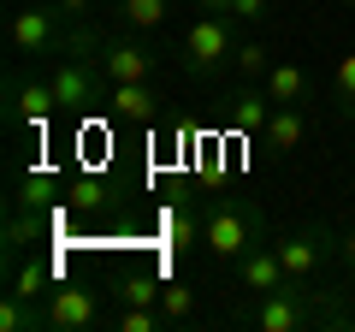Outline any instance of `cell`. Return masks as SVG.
I'll return each instance as SVG.
<instances>
[{"label": "cell", "instance_id": "cell-24", "mask_svg": "<svg viewBox=\"0 0 355 332\" xmlns=\"http://www.w3.org/2000/svg\"><path fill=\"white\" fill-rule=\"evenodd\" d=\"M166 315L160 308H142V303H125V315H119V332H160Z\"/></svg>", "mask_w": 355, "mask_h": 332}, {"label": "cell", "instance_id": "cell-21", "mask_svg": "<svg viewBox=\"0 0 355 332\" xmlns=\"http://www.w3.org/2000/svg\"><path fill=\"white\" fill-rule=\"evenodd\" d=\"M160 291L166 285L154 279V273H125V279H119V297H125V303H142V308H160Z\"/></svg>", "mask_w": 355, "mask_h": 332}, {"label": "cell", "instance_id": "cell-9", "mask_svg": "<svg viewBox=\"0 0 355 332\" xmlns=\"http://www.w3.org/2000/svg\"><path fill=\"white\" fill-rule=\"evenodd\" d=\"M101 77L107 83H148L154 53L137 48V42H101Z\"/></svg>", "mask_w": 355, "mask_h": 332}, {"label": "cell", "instance_id": "cell-20", "mask_svg": "<svg viewBox=\"0 0 355 332\" xmlns=\"http://www.w3.org/2000/svg\"><path fill=\"white\" fill-rule=\"evenodd\" d=\"M172 0H119V24L125 30H160Z\"/></svg>", "mask_w": 355, "mask_h": 332}, {"label": "cell", "instance_id": "cell-27", "mask_svg": "<svg viewBox=\"0 0 355 332\" xmlns=\"http://www.w3.org/2000/svg\"><path fill=\"white\" fill-rule=\"evenodd\" d=\"M331 249H338V261H343V267H349V273H355V231H343V238H338V243H331Z\"/></svg>", "mask_w": 355, "mask_h": 332}, {"label": "cell", "instance_id": "cell-28", "mask_svg": "<svg viewBox=\"0 0 355 332\" xmlns=\"http://www.w3.org/2000/svg\"><path fill=\"white\" fill-rule=\"evenodd\" d=\"M349 6H355V0H349Z\"/></svg>", "mask_w": 355, "mask_h": 332}, {"label": "cell", "instance_id": "cell-18", "mask_svg": "<svg viewBox=\"0 0 355 332\" xmlns=\"http://www.w3.org/2000/svg\"><path fill=\"white\" fill-rule=\"evenodd\" d=\"M107 125L113 119H89L83 113V125H77V166H89V172H107Z\"/></svg>", "mask_w": 355, "mask_h": 332}, {"label": "cell", "instance_id": "cell-2", "mask_svg": "<svg viewBox=\"0 0 355 332\" xmlns=\"http://www.w3.org/2000/svg\"><path fill=\"white\" fill-rule=\"evenodd\" d=\"M202 243H207V256H219V261H243L249 249L266 243L261 208H249V202H214V208H207V226H202Z\"/></svg>", "mask_w": 355, "mask_h": 332}, {"label": "cell", "instance_id": "cell-11", "mask_svg": "<svg viewBox=\"0 0 355 332\" xmlns=\"http://www.w3.org/2000/svg\"><path fill=\"white\" fill-rule=\"evenodd\" d=\"M272 249H279V261H284V279H314L320 261H326V238H320V231H284Z\"/></svg>", "mask_w": 355, "mask_h": 332}, {"label": "cell", "instance_id": "cell-1", "mask_svg": "<svg viewBox=\"0 0 355 332\" xmlns=\"http://www.w3.org/2000/svg\"><path fill=\"white\" fill-rule=\"evenodd\" d=\"M320 320H338V308H331V297H320L308 279H291V285H279V291H266L261 308H254V326L261 332H308V326H320Z\"/></svg>", "mask_w": 355, "mask_h": 332}, {"label": "cell", "instance_id": "cell-4", "mask_svg": "<svg viewBox=\"0 0 355 332\" xmlns=\"http://www.w3.org/2000/svg\"><path fill=\"white\" fill-rule=\"evenodd\" d=\"M6 42H12V53H48L60 48V24H53V6H18L12 24H6Z\"/></svg>", "mask_w": 355, "mask_h": 332}, {"label": "cell", "instance_id": "cell-12", "mask_svg": "<svg viewBox=\"0 0 355 332\" xmlns=\"http://www.w3.org/2000/svg\"><path fill=\"white\" fill-rule=\"evenodd\" d=\"M237 285H243L249 297H266V291H279V285H291V279H284V261H279V249H272V243L249 249V256L237 261Z\"/></svg>", "mask_w": 355, "mask_h": 332}, {"label": "cell", "instance_id": "cell-23", "mask_svg": "<svg viewBox=\"0 0 355 332\" xmlns=\"http://www.w3.org/2000/svg\"><path fill=\"white\" fill-rule=\"evenodd\" d=\"M331 95H338V107L355 119V53H343V60L331 65Z\"/></svg>", "mask_w": 355, "mask_h": 332}, {"label": "cell", "instance_id": "cell-17", "mask_svg": "<svg viewBox=\"0 0 355 332\" xmlns=\"http://www.w3.org/2000/svg\"><path fill=\"white\" fill-rule=\"evenodd\" d=\"M266 149L272 154H291V149H302V137H308V119H302V107H272V119H266Z\"/></svg>", "mask_w": 355, "mask_h": 332}, {"label": "cell", "instance_id": "cell-6", "mask_svg": "<svg viewBox=\"0 0 355 332\" xmlns=\"http://www.w3.org/2000/svg\"><path fill=\"white\" fill-rule=\"evenodd\" d=\"M53 113H65L60 95H53V77H36V83H12V119H18V125H30V131L42 137Z\"/></svg>", "mask_w": 355, "mask_h": 332}, {"label": "cell", "instance_id": "cell-22", "mask_svg": "<svg viewBox=\"0 0 355 332\" xmlns=\"http://www.w3.org/2000/svg\"><path fill=\"white\" fill-rule=\"evenodd\" d=\"M160 315H166V326H178V320H190L196 315V291H190V285H166V291H160Z\"/></svg>", "mask_w": 355, "mask_h": 332}, {"label": "cell", "instance_id": "cell-10", "mask_svg": "<svg viewBox=\"0 0 355 332\" xmlns=\"http://www.w3.org/2000/svg\"><path fill=\"white\" fill-rule=\"evenodd\" d=\"M6 273H12V291L30 297V303H48L60 291V256H18Z\"/></svg>", "mask_w": 355, "mask_h": 332}, {"label": "cell", "instance_id": "cell-15", "mask_svg": "<svg viewBox=\"0 0 355 332\" xmlns=\"http://www.w3.org/2000/svg\"><path fill=\"white\" fill-rule=\"evenodd\" d=\"M202 226H207V214H196L190 202H178V208H166V214H160V243L184 256L190 243H202Z\"/></svg>", "mask_w": 355, "mask_h": 332}, {"label": "cell", "instance_id": "cell-25", "mask_svg": "<svg viewBox=\"0 0 355 332\" xmlns=\"http://www.w3.org/2000/svg\"><path fill=\"white\" fill-rule=\"evenodd\" d=\"M266 6H272V0H225V13H231V18H243V24H261Z\"/></svg>", "mask_w": 355, "mask_h": 332}, {"label": "cell", "instance_id": "cell-16", "mask_svg": "<svg viewBox=\"0 0 355 332\" xmlns=\"http://www.w3.org/2000/svg\"><path fill=\"white\" fill-rule=\"evenodd\" d=\"M261 83H266V95H272L279 107H302L308 101V72L296 60H272V72H266Z\"/></svg>", "mask_w": 355, "mask_h": 332}, {"label": "cell", "instance_id": "cell-3", "mask_svg": "<svg viewBox=\"0 0 355 332\" xmlns=\"http://www.w3.org/2000/svg\"><path fill=\"white\" fill-rule=\"evenodd\" d=\"M231 48H237L231 13H202L190 30H184V65H190V72H214V65H225Z\"/></svg>", "mask_w": 355, "mask_h": 332}, {"label": "cell", "instance_id": "cell-26", "mask_svg": "<svg viewBox=\"0 0 355 332\" xmlns=\"http://www.w3.org/2000/svg\"><path fill=\"white\" fill-rule=\"evenodd\" d=\"M89 6H95V0H53V13H60V18H89Z\"/></svg>", "mask_w": 355, "mask_h": 332}, {"label": "cell", "instance_id": "cell-7", "mask_svg": "<svg viewBox=\"0 0 355 332\" xmlns=\"http://www.w3.org/2000/svg\"><path fill=\"white\" fill-rule=\"evenodd\" d=\"M48 332H77V326H95V291H83V285H60V291L48 297Z\"/></svg>", "mask_w": 355, "mask_h": 332}, {"label": "cell", "instance_id": "cell-14", "mask_svg": "<svg viewBox=\"0 0 355 332\" xmlns=\"http://www.w3.org/2000/svg\"><path fill=\"white\" fill-rule=\"evenodd\" d=\"M60 202H65V179L53 166H30L18 196H12V208H60Z\"/></svg>", "mask_w": 355, "mask_h": 332}, {"label": "cell", "instance_id": "cell-13", "mask_svg": "<svg viewBox=\"0 0 355 332\" xmlns=\"http://www.w3.org/2000/svg\"><path fill=\"white\" fill-rule=\"evenodd\" d=\"M272 107H279V101L266 95V83H261V90H254V83L237 90V95H231V131H237V137H261L266 119H272Z\"/></svg>", "mask_w": 355, "mask_h": 332}, {"label": "cell", "instance_id": "cell-19", "mask_svg": "<svg viewBox=\"0 0 355 332\" xmlns=\"http://www.w3.org/2000/svg\"><path fill=\"white\" fill-rule=\"evenodd\" d=\"M231 65H237V77L261 83V77L272 72V48H266L261 36H237V48H231Z\"/></svg>", "mask_w": 355, "mask_h": 332}, {"label": "cell", "instance_id": "cell-8", "mask_svg": "<svg viewBox=\"0 0 355 332\" xmlns=\"http://www.w3.org/2000/svg\"><path fill=\"white\" fill-rule=\"evenodd\" d=\"M65 219H95L113 208V190H107L101 172H89V166H77V179H65Z\"/></svg>", "mask_w": 355, "mask_h": 332}, {"label": "cell", "instance_id": "cell-5", "mask_svg": "<svg viewBox=\"0 0 355 332\" xmlns=\"http://www.w3.org/2000/svg\"><path fill=\"white\" fill-rule=\"evenodd\" d=\"M107 119H113V125L154 131V119H160V95H154L148 83H113V90H107Z\"/></svg>", "mask_w": 355, "mask_h": 332}]
</instances>
